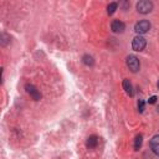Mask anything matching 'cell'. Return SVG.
Here are the masks:
<instances>
[{"label": "cell", "instance_id": "3957f363", "mask_svg": "<svg viewBox=\"0 0 159 159\" xmlns=\"http://www.w3.org/2000/svg\"><path fill=\"white\" fill-rule=\"evenodd\" d=\"M145 46H147V41H145V39L143 37V36H140V35H138V36H135L134 39H133V41H132V48L134 50V51H143L144 48H145Z\"/></svg>", "mask_w": 159, "mask_h": 159}, {"label": "cell", "instance_id": "4fadbf2b", "mask_svg": "<svg viewBox=\"0 0 159 159\" xmlns=\"http://www.w3.org/2000/svg\"><path fill=\"white\" fill-rule=\"evenodd\" d=\"M144 101L143 99H139L138 101V111H139V113H143V111H144Z\"/></svg>", "mask_w": 159, "mask_h": 159}, {"label": "cell", "instance_id": "52a82bcc", "mask_svg": "<svg viewBox=\"0 0 159 159\" xmlns=\"http://www.w3.org/2000/svg\"><path fill=\"white\" fill-rule=\"evenodd\" d=\"M150 149L155 155H159V134L154 135L150 139Z\"/></svg>", "mask_w": 159, "mask_h": 159}, {"label": "cell", "instance_id": "7a4b0ae2", "mask_svg": "<svg viewBox=\"0 0 159 159\" xmlns=\"http://www.w3.org/2000/svg\"><path fill=\"white\" fill-rule=\"evenodd\" d=\"M150 30V22L148 20H140L134 25V31L138 35H143Z\"/></svg>", "mask_w": 159, "mask_h": 159}, {"label": "cell", "instance_id": "ba28073f", "mask_svg": "<svg viewBox=\"0 0 159 159\" xmlns=\"http://www.w3.org/2000/svg\"><path fill=\"white\" fill-rule=\"evenodd\" d=\"M98 142H99V139H98L97 135H89V137L87 138L86 145H87L88 149H93V148H96V147L98 145Z\"/></svg>", "mask_w": 159, "mask_h": 159}, {"label": "cell", "instance_id": "8992f818", "mask_svg": "<svg viewBox=\"0 0 159 159\" xmlns=\"http://www.w3.org/2000/svg\"><path fill=\"white\" fill-rule=\"evenodd\" d=\"M111 29H112V31H113L114 34H122V32H124V30H125V25H124V22L120 21V20H114V21H112V24H111Z\"/></svg>", "mask_w": 159, "mask_h": 159}, {"label": "cell", "instance_id": "9c48e42d", "mask_svg": "<svg viewBox=\"0 0 159 159\" xmlns=\"http://www.w3.org/2000/svg\"><path fill=\"white\" fill-rule=\"evenodd\" d=\"M123 89L125 91V93H127L128 96H133V87H132V83H130V81L127 80V78L123 81Z\"/></svg>", "mask_w": 159, "mask_h": 159}, {"label": "cell", "instance_id": "6da1fadb", "mask_svg": "<svg viewBox=\"0 0 159 159\" xmlns=\"http://www.w3.org/2000/svg\"><path fill=\"white\" fill-rule=\"evenodd\" d=\"M137 11L140 14H149L153 10V2L149 0H140L137 2Z\"/></svg>", "mask_w": 159, "mask_h": 159}, {"label": "cell", "instance_id": "277c9868", "mask_svg": "<svg viewBox=\"0 0 159 159\" xmlns=\"http://www.w3.org/2000/svg\"><path fill=\"white\" fill-rule=\"evenodd\" d=\"M127 66L128 68L132 71V72H138L139 71V67H140V63H139V60L138 57H135L134 55H129L127 57Z\"/></svg>", "mask_w": 159, "mask_h": 159}, {"label": "cell", "instance_id": "5b68a950", "mask_svg": "<svg viewBox=\"0 0 159 159\" xmlns=\"http://www.w3.org/2000/svg\"><path fill=\"white\" fill-rule=\"evenodd\" d=\"M25 89H26V92L29 93V96H30L34 101H40V99H41V93H40V91H39L34 84H30V83L25 84Z\"/></svg>", "mask_w": 159, "mask_h": 159}, {"label": "cell", "instance_id": "30bf717a", "mask_svg": "<svg viewBox=\"0 0 159 159\" xmlns=\"http://www.w3.org/2000/svg\"><path fill=\"white\" fill-rule=\"evenodd\" d=\"M82 62L86 65V66H93L94 65V58L92 57V56H89V55H83V57H82Z\"/></svg>", "mask_w": 159, "mask_h": 159}, {"label": "cell", "instance_id": "8fae6325", "mask_svg": "<svg viewBox=\"0 0 159 159\" xmlns=\"http://www.w3.org/2000/svg\"><path fill=\"white\" fill-rule=\"evenodd\" d=\"M142 143H143V135L138 134L134 139V150H139V148L142 147Z\"/></svg>", "mask_w": 159, "mask_h": 159}, {"label": "cell", "instance_id": "7c38bea8", "mask_svg": "<svg viewBox=\"0 0 159 159\" xmlns=\"http://www.w3.org/2000/svg\"><path fill=\"white\" fill-rule=\"evenodd\" d=\"M117 7H118V4H117V2H111V4L107 6V14H108V15H113V14L116 12Z\"/></svg>", "mask_w": 159, "mask_h": 159}, {"label": "cell", "instance_id": "5bb4252c", "mask_svg": "<svg viewBox=\"0 0 159 159\" xmlns=\"http://www.w3.org/2000/svg\"><path fill=\"white\" fill-rule=\"evenodd\" d=\"M157 102V96H152V97H149V99H148V103L149 104H154Z\"/></svg>", "mask_w": 159, "mask_h": 159}]
</instances>
